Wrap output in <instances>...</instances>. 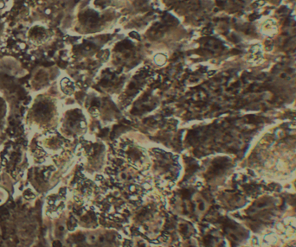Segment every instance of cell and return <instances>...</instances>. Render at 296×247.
<instances>
[{
  "label": "cell",
  "mask_w": 296,
  "mask_h": 247,
  "mask_svg": "<svg viewBox=\"0 0 296 247\" xmlns=\"http://www.w3.org/2000/svg\"><path fill=\"white\" fill-rule=\"evenodd\" d=\"M24 197L28 199V200H30V199H32V198L35 197V194L31 192V190H27L24 193Z\"/></svg>",
  "instance_id": "cell-1"
},
{
  "label": "cell",
  "mask_w": 296,
  "mask_h": 247,
  "mask_svg": "<svg viewBox=\"0 0 296 247\" xmlns=\"http://www.w3.org/2000/svg\"><path fill=\"white\" fill-rule=\"evenodd\" d=\"M4 5H5V4H4V1H3V0H0V9H3V8L4 7Z\"/></svg>",
  "instance_id": "cell-2"
}]
</instances>
